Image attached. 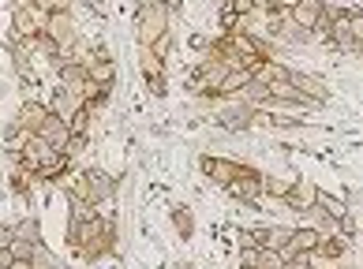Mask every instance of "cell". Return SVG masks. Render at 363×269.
Here are the masks:
<instances>
[{"label": "cell", "mask_w": 363, "mask_h": 269, "mask_svg": "<svg viewBox=\"0 0 363 269\" xmlns=\"http://www.w3.org/2000/svg\"><path fill=\"white\" fill-rule=\"evenodd\" d=\"M68 247L79 251L83 258H101V254L113 251V221L109 217H86L68 224Z\"/></svg>", "instance_id": "6da1fadb"}, {"label": "cell", "mask_w": 363, "mask_h": 269, "mask_svg": "<svg viewBox=\"0 0 363 269\" xmlns=\"http://www.w3.org/2000/svg\"><path fill=\"white\" fill-rule=\"evenodd\" d=\"M169 34V8L165 4H139L135 8V42L139 49H154Z\"/></svg>", "instance_id": "7a4b0ae2"}, {"label": "cell", "mask_w": 363, "mask_h": 269, "mask_svg": "<svg viewBox=\"0 0 363 269\" xmlns=\"http://www.w3.org/2000/svg\"><path fill=\"white\" fill-rule=\"evenodd\" d=\"M72 198H86L90 206H105V202L116 198V180L109 176V172H101V168H86L83 180L75 183Z\"/></svg>", "instance_id": "3957f363"}, {"label": "cell", "mask_w": 363, "mask_h": 269, "mask_svg": "<svg viewBox=\"0 0 363 269\" xmlns=\"http://www.w3.org/2000/svg\"><path fill=\"white\" fill-rule=\"evenodd\" d=\"M49 26V16L38 4H16L11 11V38L16 42H34V38H42Z\"/></svg>", "instance_id": "277c9868"}, {"label": "cell", "mask_w": 363, "mask_h": 269, "mask_svg": "<svg viewBox=\"0 0 363 269\" xmlns=\"http://www.w3.org/2000/svg\"><path fill=\"white\" fill-rule=\"evenodd\" d=\"M213 124L218 127H225V131H233V134H240V131H247L251 124H259V109H251V105H225V109H218L213 113Z\"/></svg>", "instance_id": "5b68a950"}, {"label": "cell", "mask_w": 363, "mask_h": 269, "mask_svg": "<svg viewBox=\"0 0 363 269\" xmlns=\"http://www.w3.org/2000/svg\"><path fill=\"white\" fill-rule=\"evenodd\" d=\"M199 165H203V172H206V176L218 183V187H228V183L240 176V172H244V165H240V161L218 157V154H203V157H199Z\"/></svg>", "instance_id": "8992f818"}, {"label": "cell", "mask_w": 363, "mask_h": 269, "mask_svg": "<svg viewBox=\"0 0 363 269\" xmlns=\"http://www.w3.org/2000/svg\"><path fill=\"white\" fill-rule=\"evenodd\" d=\"M318 239H322V232H315V228H292L289 244L281 247L277 254H281L285 262H292V258H307V254H315V251H318Z\"/></svg>", "instance_id": "52a82bcc"}, {"label": "cell", "mask_w": 363, "mask_h": 269, "mask_svg": "<svg viewBox=\"0 0 363 269\" xmlns=\"http://www.w3.org/2000/svg\"><path fill=\"white\" fill-rule=\"evenodd\" d=\"M292 86L300 90V98H303L307 105H315V109L330 101V86H326V79H322V75H303V71H296V75H292Z\"/></svg>", "instance_id": "ba28073f"}, {"label": "cell", "mask_w": 363, "mask_h": 269, "mask_svg": "<svg viewBox=\"0 0 363 269\" xmlns=\"http://www.w3.org/2000/svg\"><path fill=\"white\" fill-rule=\"evenodd\" d=\"M225 191L233 195V198H240V202H251V206H255V202L262 198V176H259L255 168H247V165H244V172H240V176H236L233 183H228Z\"/></svg>", "instance_id": "9c48e42d"}, {"label": "cell", "mask_w": 363, "mask_h": 269, "mask_svg": "<svg viewBox=\"0 0 363 269\" xmlns=\"http://www.w3.org/2000/svg\"><path fill=\"white\" fill-rule=\"evenodd\" d=\"M281 202H285V206H289L292 213H300V217H303V213H307V210H311L315 202H318V187H315L311 180H292L289 195L281 198Z\"/></svg>", "instance_id": "30bf717a"}, {"label": "cell", "mask_w": 363, "mask_h": 269, "mask_svg": "<svg viewBox=\"0 0 363 269\" xmlns=\"http://www.w3.org/2000/svg\"><path fill=\"white\" fill-rule=\"evenodd\" d=\"M38 139H42L52 154H64V146H68L72 131H68V124H64L60 116H52V113H49V120H45L42 127H38Z\"/></svg>", "instance_id": "8fae6325"}, {"label": "cell", "mask_w": 363, "mask_h": 269, "mask_svg": "<svg viewBox=\"0 0 363 269\" xmlns=\"http://www.w3.org/2000/svg\"><path fill=\"white\" fill-rule=\"evenodd\" d=\"M49 120V105H42V101H23V109H19V116H16V124L26 131V134H38V127H42Z\"/></svg>", "instance_id": "7c38bea8"}, {"label": "cell", "mask_w": 363, "mask_h": 269, "mask_svg": "<svg viewBox=\"0 0 363 269\" xmlns=\"http://www.w3.org/2000/svg\"><path fill=\"white\" fill-rule=\"evenodd\" d=\"M57 79H60V90L79 93V90H83V83H86V64L64 60V64H57Z\"/></svg>", "instance_id": "4fadbf2b"}, {"label": "cell", "mask_w": 363, "mask_h": 269, "mask_svg": "<svg viewBox=\"0 0 363 269\" xmlns=\"http://www.w3.org/2000/svg\"><path fill=\"white\" fill-rule=\"evenodd\" d=\"M330 45L341 49V52H356L352 26H348V8L341 11V16H333V23H330Z\"/></svg>", "instance_id": "5bb4252c"}, {"label": "cell", "mask_w": 363, "mask_h": 269, "mask_svg": "<svg viewBox=\"0 0 363 269\" xmlns=\"http://www.w3.org/2000/svg\"><path fill=\"white\" fill-rule=\"evenodd\" d=\"M348 254V236L345 232H322L318 239V251H315V258H345Z\"/></svg>", "instance_id": "9a60e30c"}, {"label": "cell", "mask_w": 363, "mask_h": 269, "mask_svg": "<svg viewBox=\"0 0 363 269\" xmlns=\"http://www.w3.org/2000/svg\"><path fill=\"white\" fill-rule=\"evenodd\" d=\"M79 105H83V98H79V93H68V90H60V86H57V93H52V101H49V113H52V116H60L64 124H68V120L75 116Z\"/></svg>", "instance_id": "2e32d148"}, {"label": "cell", "mask_w": 363, "mask_h": 269, "mask_svg": "<svg viewBox=\"0 0 363 269\" xmlns=\"http://www.w3.org/2000/svg\"><path fill=\"white\" fill-rule=\"evenodd\" d=\"M251 79H255L251 71H228L225 83L218 86V93H213V98H240V90H244Z\"/></svg>", "instance_id": "e0dca14e"}, {"label": "cell", "mask_w": 363, "mask_h": 269, "mask_svg": "<svg viewBox=\"0 0 363 269\" xmlns=\"http://www.w3.org/2000/svg\"><path fill=\"white\" fill-rule=\"evenodd\" d=\"M139 67H143L146 83H150V79H165V60H161L154 49H139Z\"/></svg>", "instance_id": "ac0fdd59"}, {"label": "cell", "mask_w": 363, "mask_h": 269, "mask_svg": "<svg viewBox=\"0 0 363 269\" xmlns=\"http://www.w3.org/2000/svg\"><path fill=\"white\" fill-rule=\"evenodd\" d=\"M90 120H94V109L90 105H79L75 116L68 120V131L75 134V139H90Z\"/></svg>", "instance_id": "d6986e66"}, {"label": "cell", "mask_w": 363, "mask_h": 269, "mask_svg": "<svg viewBox=\"0 0 363 269\" xmlns=\"http://www.w3.org/2000/svg\"><path fill=\"white\" fill-rule=\"evenodd\" d=\"M289 236H292V228L289 224H274V228H262V247H270V251H281L289 244Z\"/></svg>", "instance_id": "ffe728a7"}, {"label": "cell", "mask_w": 363, "mask_h": 269, "mask_svg": "<svg viewBox=\"0 0 363 269\" xmlns=\"http://www.w3.org/2000/svg\"><path fill=\"white\" fill-rule=\"evenodd\" d=\"M172 224H177V232H180L184 239H191L195 217H191V210H187V206H177V210H172Z\"/></svg>", "instance_id": "44dd1931"}, {"label": "cell", "mask_w": 363, "mask_h": 269, "mask_svg": "<svg viewBox=\"0 0 363 269\" xmlns=\"http://www.w3.org/2000/svg\"><path fill=\"white\" fill-rule=\"evenodd\" d=\"M16 239H23V244H42V228H38L34 217H26L16 224Z\"/></svg>", "instance_id": "7402d4cb"}, {"label": "cell", "mask_w": 363, "mask_h": 269, "mask_svg": "<svg viewBox=\"0 0 363 269\" xmlns=\"http://www.w3.org/2000/svg\"><path fill=\"white\" fill-rule=\"evenodd\" d=\"M348 26H352V42H356V52H363V11H348Z\"/></svg>", "instance_id": "603a6c76"}, {"label": "cell", "mask_w": 363, "mask_h": 269, "mask_svg": "<svg viewBox=\"0 0 363 269\" xmlns=\"http://www.w3.org/2000/svg\"><path fill=\"white\" fill-rule=\"evenodd\" d=\"M281 265H285V258L277 251H270V247L259 251V269H281Z\"/></svg>", "instance_id": "cb8c5ba5"}, {"label": "cell", "mask_w": 363, "mask_h": 269, "mask_svg": "<svg viewBox=\"0 0 363 269\" xmlns=\"http://www.w3.org/2000/svg\"><path fill=\"white\" fill-rule=\"evenodd\" d=\"M240 247L262 251V228H247V232H240Z\"/></svg>", "instance_id": "d4e9b609"}, {"label": "cell", "mask_w": 363, "mask_h": 269, "mask_svg": "<svg viewBox=\"0 0 363 269\" xmlns=\"http://www.w3.org/2000/svg\"><path fill=\"white\" fill-rule=\"evenodd\" d=\"M83 150H86V139H75V134H72V139H68V146H64V161L72 165V161H75L79 154H83Z\"/></svg>", "instance_id": "484cf974"}, {"label": "cell", "mask_w": 363, "mask_h": 269, "mask_svg": "<svg viewBox=\"0 0 363 269\" xmlns=\"http://www.w3.org/2000/svg\"><path fill=\"white\" fill-rule=\"evenodd\" d=\"M30 269H52V254H49L45 247H38L34 258H30Z\"/></svg>", "instance_id": "4316f807"}, {"label": "cell", "mask_w": 363, "mask_h": 269, "mask_svg": "<svg viewBox=\"0 0 363 269\" xmlns=\"http://www.w3.org/2000/svg\"><path fill=\"white\" fill-rule=\"evenodd\" d=\"M247 265H259V251L240 247V269H247Z\"/></svg>", "instance_id": "83f0119b"}, {"label": "cell", "mask_w": 363, "mask_h": 269, "mask_svg": "<svg viewBox=\"0 0 363 269\" xmlns=\"http://www.w3.org/2000/svg\"><path fill=\"white\" fill-rule=\"evenodd\" d=\"M11 244H16V228L0 224V251H11Z\"/></svg>", "instance_id": "f1b7e54d"}, {"label": "cell", "mask_w": 363, "mask_h": 269, "mask_svg": "<svg viewBox=\"0 0 363 269\" xmlns=\"http://www.w3.org/2000/svg\"><path fill=\"white\" fill-rule=\"evenodd\" d=\"M154 52H157V57H161V60H165V57H169V52H172V34H165V38H161V42L154 45Z\"/></svg>", "instance_id": "f546056e"}, {"label": "cell", "mask_w": 363, "mask_h": 269, "mask_svg": "<svg viewBox=\"0 0 363 269\" xmlns=\"http://www.w3.org/2000/svg\"><path fill=\"white\" fill-rule=\"evenodd\" d=\"M146 86H150V93H154V98H161V93H165V79H150Z\"/></svg>", "instance_id": "4dcf8cb0"}, {"label": "cell", "mask_w": 363, "mask_h": 269, "mask_svg": "<svg viewBox=\"0 0 363 269\" xmlns=\"http://www.w3.org/2000/svg\"><path fill=\"white\" fill-rule=\"evenodd\" d=\"M11 262H16V258H11V251H0V269H11Z\"/></svg>", "instance_id": "1f68e13d"}, {"label": "cell", "mask_w": 363, "mask_h": 269, "mask_svg": "<svg viewBox=\"0 0 363 269\" xmlns=\"http://www.w3.org/2000/svg\"><path fill=\"white\" fill-rule=\"evenodd\" d=\"M11 269H30V262H11Z\"/></svg>", "instance_id": "d6a6232c"}, {"label": "cell", "mask_w": 363, "mask_h": 269, "mask_svg": "<svg viewBox=\"0 0 363 269\" xmlns=\"http://www.w3.org/2000/svg\"><path fill=\"white\" fill-rule=\"evenodd\" d=\"M247 269H259V265H247Z\"/></svg>", "instance_id": "836d02e7"}, {"label": "cell", "mask_w": 363, "mask_h": 269, "mask_svg": "<svg viewBox=\"0 0 363 269\" xmlns=\"http://www.w3.org/2000/svg\"><path fill=\"white\" fill-rule=\"evenodd\" d=\"M184 269H191V265H184Z\"/></svg>", "instance_id": "e575fe53"}]
</instances>
